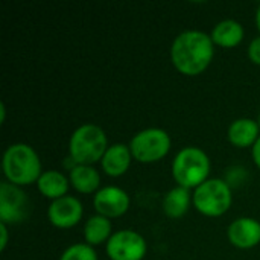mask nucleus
<instances>
[{
	"mask_svg": "<svg viewBox=\"0 0 260 260\" xmlns=\"http://www.w3.org/2000/svg\"><path fill=\"white\" fill-rule=\"evenodd\" d=\"M230 244L239 250H250L260 244V222L254 218H238L227 229Z\"/></svg>",
	"mask_w": 260,
	"mask_h": 260,
	"instance_id": "11",
	"label": "nucleus"
},
{
	"mask_svg": "<svg viewBox=\"0 0 260 260\" xmlns=\"http://www.w3.org/2000/svg\"><path fill=\"white\" fill-rule=\"evenodd\" d=\"M210 174V158L209 155L197 148H183L172 161V177L178 186L186 189H197L204 181L209 180Z\"/></svg>",
	"mask_w": 260,
	"mask_h": 260,
	"instance_id": "4",
	"label": "nucleus"
},
{
	"mask_svg": "<svg viewBox=\"0 0 260 260\" xmlns=\"http://www.w3.org/2000/svg\"><path fill=\"white\" fill-rule=\"evenodd\" d=\"M6 120V107L5 104H0V123H5Z\"/></svg>",
	"mask_w": 260,
	"mask_h": 260,
	"instance_id": "23",
	"label": "nucleus"
},
{
	"mask_svg": "<svg viewBox=\"0 0 260 260\" xmlns=\"http://www.w3.org/2000/svg\"><path fill=\"white\" fill-rule=\"evenodd\" d=\"M244 35H245L244 26L239 21L232 20V18L219 21L210 34L212 41L216 46L227 47V49L236 47L238 44H241V41L244 40Z\"/></svg>",
	"mask_w": 260,
	"mask_h": 260,
	"instance_id": "16",
	"label": "nucleus"
},
{
	"mask_svg": "<svg viewBox=\"0 0 260 260\" xmlns=\"http://www.w3.org/2000/svg\"><path fill=\"white\" fill-rule=\"evenodd\" d=\"M2 168L8 183L18 187L37 183L43 174L37 151L26 143L11 145L3 154Z\"/></svg>",
	"mask_w": 260,
	"mask_h": 260,
	"instance_id": "2",
	"label": "nucleus"
},
{
	"mask_svg": "<svg viewBox=\"0 0 260 260\" xmlns=\"http://www.w3.org/2000/svg\"><path fill=\"white\" fill-rule=\"evenodd\" d=\"M69 186H70V180L59 171H53V169L43 172L37 181V187L40 193L52 201L66 197L69 192Z\"/></svg>",
	"mask_w": 260,
	"mask_h": 260,
	"instance_id": "15",
	"label": "nucleus"
},
{
	"mask_svg": "<svg viewBox=\"0 0 260 260\" xmlns=\"http://www.w3.org/2000/svg\"><path fill=\"white\" fill-rule=\"evenodd\" d=\"M59 260H98V254L88 244H75L61 254Z\"/></svg>",
	"mask_w": 260,
	"mask_h": 260,
	"instance_id": "19",
	"label": "nucleus"
},
{
	"mask_svg": "<svg viewBox=\"0 0 260 260\" xmlns=\"http://www.w3.org/2000/svg\"><path fill=\"white\" fill-rule=\"evenodd\" d=\"M133 154L129 149V145L123 143H114L108 146L101 165L102 171L110 177H122L131 166Z\"/></svg>",
	"mask_w": 260,
	"mask_h": 260,
	"instance_id": "12",
	"label": "nucleus"
},
{
	"mask_svg": "<svg viewBox=\"0 0 260 260\" xmlns=\"http://www.w3.org/2000/svg\"><path fill=\"white\" fill-rule=\"evenodd\" d=\"M129 195L117 186L102 187L93 197L94 210L98 212V215L108 219L120 218L122 215H125L129 209Z\"/></svg>",
	"mask_w": 260,
	"mask_h": 260,
	"instance_id": "9",
	"label": "nucleus"
},
{
	"mask_svg": "<svg viewBox=\"0 0 260 260\" xmlns=\"http://www.w3.org/2000/svg\"><path fill=\"white\" fill-rule=\"evenodd\" d=\"M212 37L203 30H184L178 34L171 46V59L174 67L186 75H201L212 62L215 55Z\"/></svg>",
	"mask_w": 260,
	"mask_h": 260,
	"instance_id": "1",
	"label": "nucleus"
},
{
	"mask_svg": "<svg viewBox=\"0 0 260 260\" xmlns=\"http://www.w3.org/2000/svg\"><path fill=\"white\" fill-rule=\"evenodd\" d=\"M256 26H257V29H259L260 32V5L259 8H257V11H256Z\"/></svg>",
	"mask_w": 260,
	"mask_h": 260,
	"instance_id": "24",
	"label": "nucleus"
},
{
	"mask_svg": "<svg viewBox=\"0 0 260 260\" xmlns=\"http://www.w3.org/2000/svg\"><path fill=\"white\" fill-rule=\"evenodd\" d=\"M257 122H259V126H260V116H259V120H257Z\"/></svg>",
	"mask_w": 260,
	"mask_h": 260,
	"instance_id": "25",
	"label": "nucleus"
},
{
	"mask_svg": "<svg viewBox=\"0 0 260 260\" xmlns=\"http://www.w3.org/2000/svg\"><path fill=\"white\" fill-rule=\"evenodd\" d=\"M259 122L248 117H242L232 122L227 131V139L236 148H253V145L259 140Z\"/></svg>",
	"mask_w": 260,
	"mask_h": 260,
	"instance_id": "13",
	"label": "nucleus"
},
{
	"mask_svg": "<svg viewBox=\"0 0 260 260\" xmlns=\"http://www.w3.org/2000/svg\"><path fill=\"white\" fill-rule=\"evenodd\" d=\"M233 203L232 187L227 181L219 178H209L195 189V209L204 216L216 218L224 215Z\"/></svg>",
	"mask_w": 260,
	"mask_h": 260,
	"instance_id": "5",
	"label": "nucleus"
},
{
	"mask_svg": "<svg viewBox=\"0 0 260 260\" xmlns=\"http://www.w3.org/2000/svg\"><path fill=\"white\" fill-rule=\"evenodd\" d=\"M107 256L111 260H143L148 251L145 238L134 230H120L105 244Z\"/></svg>",
	"mask_w": 260,
	"mask_h": 260,
	"instance_id": "7",
	"label": "nucleus"
},
{
	"mask_svg": "<svg viewBox=\"0 0 260 260\" xmlns=\"http://www.w3.org/2000/svg\"><path fill=\"white\" fill-rule=\"evenodd\" d=\"M248 58L253 64L260 66V37H256L254 40H251V43L248 46Z\"/></svg>",
	"mask_w": 260,
	"mask_h": 260,
	"instance_id": "20",
	"label": "nucleus"
},
{
	"mask_svg": "<svg viewBox=\"0 0 260 260\" xmlns=\"http://www.w3.org/2000/svg\"><path fill=\"white\" fill-rule=\"evenodd\" d=\"M192 201H193V197L190 195V190L186 187L177 186L165 195L163 212L171 219H180L181 216L187 213Z\"/></svg>",
	"mask_w": 260,
	"mask_h": 260,
	"instance_id": "17",
	"label": "nucleus"
},
{
	"mask_svg": "<svg viewBox=\"0 0 260 260\" xmlns=\"http://www.w3.org/2000/svg\"><path fill=\"white\" fill-rule=\"evenodd\" d=\"M0 236H2V241H0V251H5V248H6V245H8L9 233H8V225H6V224H2V222H0Z\"/></svg>",
	"mask_w": 260,
	"mask_h": 260,
	"instance_id": "21",
	"label": "nucleus"
},
{
	"mask_svg": "<svg viewBox=\"0 0 260 260\" xmlns=\"http://www.w3.org/2000/svg\"><path fill=\"white\" fill-rule=\"evenodd\" d=\"M251 154H253V161L256 163V166L260 169V137H259V140L253 145V148H251Z\"/></svg>",
	"mask_w": 260,
	"mask_h": 260,
	"instance_id": "22",
	"label": "nucleus"
},
{
	"mask_svg": "<svg viewBox=\"0 0 260 260\" xmlns=\"http://www.w3.org/2000/svg\"><path fill=\"white\" fill-rule=\"evenodd\" d=\"M108 149V139L105 131L93 123L81 125L73 131L69 140V157L76 165L91 166L102 161Z\"/></svg>",
	"mask_w": 260,
	"mask_h": 260,
	"instance_id": "3",
	"label": "nucleus"
},
{
	"mask_svg": "<svg viewBox=\"0 0 260 260\" xmlns=\"http://www.w3.org/2000/svg\"><path fill=\"white\" fill-rule=\"evenodd\" d=\"M29 198L15 184L8 181L0 184V222L2 224H18L27 218Z\"/></svg>",
	"mask_w": 260,
	"mask_h": 260,
	"instance_id": "8",
	"label": "nucleus"
},
{
	"mask_svg": "<svg viewBox=\"0 0 260 260\" xmlns=\"http://www.w3.org/2000/svg\"><path fill=\"white\" fill-rule=\"evenodd\" d=\"M84 207L82 203L70 195L50 203L47 209V218L56 229H72L82 219Z\"/></svg>",
	"mask_w": 260,
	"mask_h": 260,
	"instance_id": "10",
	"label": "nucleus"
},
{
	"mask_svg": "<svg viewBox=\"0 0 260 260\" xmlns=\"http://www.w3.org/2000/svg\"><path fill=\"white\" fill-rule=\"evenodd\" d=\"M111 230H113V225H111V221L108 218L101 216V215H94V216L88 218L85 225H84L85 242L91 247L107 244L108 239L113 236Z\"/></svg>",
	"mask_w": 260,
	"mask_h": 260,
	"instance_id": "18",
	"label": "nucleus"
},
{
	"mask_svg": "<svg viewBox=\"0 0 260 260\" xmlns=\"http://www.w3.org/2000/svg\"><path fill=\"white\" fill-rule=\"evenodd\" d=\"M70 184L79 193H96L101 186V175L98 169L87 165H75L69 174Z\"/></svg>",
	"mask_w": 260,
	"mask_h": 260,
	"instance_id": "14",
	"label": "nucleus"
},
{
	"mask_svg": "<svg viewBox=\"0 0 260 260\" xmlns=\"http://www.w3.org/2000/svg\"><path fill=\"white\" fill-rule=\"evenodd\" d=\"M171 136L161 128H146L139 131L129 142L133 158L140 163H155L171 151Z\"/></svg>",
	"mask_w": 260,
	"mask_h": 260,
	"instance_id": "6",
	"label": "nucleus"
}]
</instances>
